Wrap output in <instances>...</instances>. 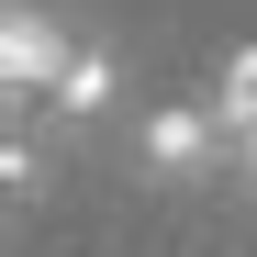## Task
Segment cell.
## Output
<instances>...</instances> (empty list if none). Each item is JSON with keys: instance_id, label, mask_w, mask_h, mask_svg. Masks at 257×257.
<instances>
[{"instance_id": "7a4b0ae2", "label": "cell", "mask_w": 257, "mask_h": 257, "mask_svg": "<svg viewBox=\"0 0 257 257\" xmlns=\"http://www.w3.org/2000/svg\"><path fill=\"white\" fill-rule=\"evenodd\" d=\"M67 34L34 12V0H12V23H0V78H12V101H56V78H67Z\"/></svg>"}, {"instance_id": "6da1fadb", "label": "cell", "mask_w": 257, "mask_h": 257, "mask_svg": "<svg viewBox=\"0 0 257 257\" xmlns=\"http://www.w3.org/2000/svg\"><path fill=\"white\" fill-rule=\"evenodd\" d=\"M135 168H146L157 190H190V179H212V168H224V112H212V101H168V112H146Z\"/></svg>"}, {"instance_id": "3957f363", "label": "cell", "mask_w": 257, "mask_h": 257, "mask_svg": "<svg viewBox=\"0 0 257 257\" xmlns=\"http://www.w3.org/2000/svg\"><path fill=\"white\" fill-rule=\"evenodd\" d=\"M112 90H123V78H112V45H78V56H67V78H56V123H101V112H112Z\"/></svg>"}, {"instance_id": "277c9868", "label": "cell", "mask_w": 257, "mask_h": 257, "mask_svg": "<svg viewBox=\"0 0 257 257\" xmlns=\"http://www.w3.org/2000/svg\"><path fill=\"white\" fill-rule=\"evenodd\" d=\"M0 179H12V201H34V179H45V157H34V135L0 146Z\"/></svg>"}]
</instances>
